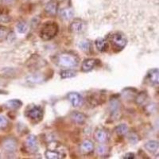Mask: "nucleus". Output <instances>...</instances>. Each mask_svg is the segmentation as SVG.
<instances>
[{"mask_svg": "<svg viewBox=\"0 0 159 159\" xmlns=\"http://www.w3.org/2000/svg\"><path fill=\"white\" fill-rule=\"evenodd\" d=\"M107 42L111 44L115 52L123 50L127 44V38L120 32L113 33L107 37Z\"/></svg>", "mask_w": 159, "mask_h": 159, "instance_id": "f257e3e1", "label": "nucleus"}, {"mask_svg": "<svg viewBox=\"0 0 159 159\" xmlns=\"http://www.w3.org/2000/svg\"><path fill=\"white\" fill-rule=\"evenodd\" d=\"M58 32V25L57 24L53 22H49L45 23L42 26V30L40 31V37L42 39L45 41L52 39L57 35Z\"/></svg>", "mask_w": 159, "mask_h": 159, "instance_id": "f03ea898", "label": "nucleus"}, {"mask_svg": "<svg viewBox=\"0 0 159 159\" xmlns=\"http://www.w3.org/2000/svg\"><path fill=\"white\" fill-rule=\"evenodd\" d=\"M79 62L78 58L70 53H61L57 57L58 65L64 68H73Z\"/></svg>", "mask_w": 159, "mask_h": 159, "instance_id": "7ed1b4c3", "label": "nucleus"}, {"mask_svg": "<svg viewBox=\"0 0 159 159\" xmlns=\"http://www.w3.org/2000/svg\"><path fill=\"white\" fill-rule=\"evenodd\" d=\"M25 116L34 122H39L43 117V110L42 107L37 105H33L26 110Z\"/></svg>", "mask_w": 159, "mask_h": 159, "instance_id": "20e7f679", "label": "nucleus"}, {"mask_svg": "<svg viewBox=\"0 0 159 159\" xmlns=\"http://www.w3.org/2000/svg\"><path fill=\"white\" fill-rule=\"evenodd\" d=\"M2 150L8 154L15 153L17 150V141L14 138H7L2 143Z\"/></svg>", "mask_w": 159, "mask_h": 159, "instance_id": "39448f33", "label": "nucleus"}, {"mask_svg": "<svg viewBox=\"0 0 159 159\" xmlns=\"http://www.w3.org/2000/svg\"><path fill=\"white\" fill-rule=\"evenodd\" d=\"M147 80L153 86H159V69H153L147 73Z\"/></svg>", "mask_w": 159, "mask_h": 159, "instance_id": "423d86ee", "label": "nucleus"}, {"mask_svg": "<svg viewBox=\"0 0 159 159\" xmlns=\"http://www.w3.org/2000/svg\"><path fill=\"white\" fill-rule=\"evenodd\" d=\"M68 99L71 102L73 107H80L82 104L83 98L77 92H70L68 94Z\"/></svg>", "mask_w": 159, "mask_h": 159, "instance_id": "0eeeda50", "label": "nucleus"}, {"mask_svg": "<svg viewBox=\"0 0 159 159\" xmlns=\"http://www.w3.org/2000/svg\"><path fill=\"white\" fill-rule=\"evenodd\" d=\"M98 60L96 59H88L85 60L82 65V71L84 72H90L94 69V67L97 65Z\"/></svg>", "mask_w": 159, "mask_h": 159, "instance_id": "6e6552de", "label": "nucleus"}, {"mask_svg": "<svg viewBox=\"0 0 159 159\" xmlns=\"http://www.w3.org/2000/svg\"><path fill=\"white\" fill-rule=\"evenodd\" d=\"M96 46L99 52H106L108 48V42L107 39L103 38H98L96 41Z\"/></svg>", "mask_w": 159, "mask_h": 159, "instance_id": "1a4fd4ad", "label": "nucleus"}, {"mask_svg": "<svg viewBox=\"0 0 159 159\" xmlns=\"http://www.w3.org/2000/svg\"><path fill=\"white\" fill-rule=\"evenodd\" d=\"M57 11V2L56 0H50L45 6V11L50 15H55Z\"/></svg>", "mask_w": 159, "mask_h": 159, "instance_id": "9d476101", "label": "nucleus"}, {"mask_svg": "<svg viewBox=\"0 0 159 159\" xmlns=\"http://www.w3.org/2000/svg\"><path fill=\"white\" fill-rule=\"evenodd\" d=\"M84 29V25L81 21H74L70 25V30L73 33H80Z\"/></svg>", "mask_w": 159, "mask_h": 159, "instance_id": "9b49d317", "label": "nucleus"}, {"mask_svg": "<svg viewBox=\"0 0 159 159\" xmlns=\"http://www.w3.org/2000/svg\"><path fill=\"white\" fill-rule=\"evenodd\" d=\"M26 145L28 148L33 151H36L38 150V141L34 135H30L26 139Z\"/></svg>", "mask_w": 159, "mask_h": 159, "instance_id": "f8f14e48", "label": "nucleus"}, {"mask_svg": "<svg viewBox=\"0 0 159 159\" xmlns=\"http://www.w3.org/2000/svg\"><path fill=\"white\" fill-rule=\"evenodd\" d=\"M145 148L147 149L149 152L150 153H154L157 151L159 148V142L154 141V140H151V141L147 142L145 144Z\"/></svg>", "mask_w": 159, "mask_h": 159, "instance_id": "ddd939ff", "label": "nucleus"}, {"mask_svg": "<svg viewBox=\"0 0 159 159\" xmlns=\"http://www.w3.org/2000/svg\"><path fill=\"white\" fill-rule=\"evenodd\" d=\"M95 138H96V141H98L99 143H103L107 140V134L104 130H96V132H95Z\"/></svg>", "mask_w": 159, "mask_h": 159, "instance_id": "4468645a", "label": "nucleus"}, {"mask_svg": "<svg viewBox=\"0 0 159 159\" xmlns=\"http://www.w3.org/2000/svg\"><path fill=\"white\" fill-rule=\"evenodd\" d=\"M74 15V12H73V10L70 7L65 8V9L61 10V16L62 18L65 20H69L70 18H72Z\"/></svg>", "mask_w": 159, "mask_h": 159, "instance_id": "2eb2a0df", "label": "nucleus"}, {"mask_svg": "<svg viewBox=\"0 0 159 159\" xmlns=\"http://www.w3.org/2000/svg\"><path fill=\"white\" fill-rule=\"evenodd\" d=\"M22 102L18 100V99H11V100H9V101L6 103L7 107L11 109H13V110L19 108L20 107H22Z\"/></svg>", "mask_w": 159, "mask_h": 159, "instance_id": "dca6fc26", "label": "nucleus"}, {"mask_svg": "<svg viewBox=\"0 0 159 159\" xmlns=\"http://www.w3.org/2000/svg\"><path fill=\"white\" fill-rule=\"evenodd\" d=\"M71 117L76 123H80V124L83 123L85 120V116L81 113H80V112H73Z\"/></svg>", "mask_w": 159, "mask_h": 159, "instance_id": "f3484780", "label": "nucleus"}, {"mask_svg": "<svg viewBox=\"0 0 159 159\" xmlns=\"http://www.w3.org/2000/svg\"><path fill=\"white\" fill-rule=\"evenodd\" d=\"M94 149V145L89 140H85L83 143H82L81 146V150H83L85 153H88V152H91Z\"/></svg>", "mask_w": 159, "mask_h": 159, "instance_id": "a211bd4d", "label": "nucleus"}, {"mask_svg": "<svg viewBox=\"0 0 159 159\" xmlns=\"http://www.w3.org/2000/svg\"><path fill=\"white\" fill-rule=\"evenodd\" d=\"M45 157H47L49 159H57L61 157V154L59 152L56 151V150H47L45 153Z\"/></svg>", "mask_w": 159, "mask_h": 159, "instance_id": "6ab92c4d", "label": "nucleus"}, {"mask_svg": "<svg viewBox=\"0 0 159 159\" xmlns=\"http://www.w3.org/2000/svg\"><path fill=\"white\" fill-rule=\"evenodd\" d=\"M16 29L19 34H25L28 30L27 24L25 22H18L16 25Z\"/></svg>", "mask_w": 159, "mask_h": 159, "instance_id": "aec40b11", "label": "nucleus"}, {"mask_svg": "<svg viewBox=\"0 0 159 159\" xmlns=\"http://www.w3.org/2000/svg\"><path fill=\"white\" fill-rule=\"evenodd\" d=\"M127 131H128V127L126 124H120L117 126L116 128V132L119 135H123L127 134Z\"/></svg>", "mask_w": 159, "mask_h": 159, "instance_id": "412c9836", "label": "nucleus"}, {"mask_svg": "<svg viewBox=\"0 0 159 159\" xmlns=\"http://www.w3.org/2000/svg\"><path fill=\"white\" fill-rule=\"evenodd\" d=\"M76 75L75 71L70 70V69H67V70H64L61 72V76L63 79H66V78H71L73 77Z\"/></svg>", "mask_w": 159, "mask_h": 159, "instance_id": "4be33fe9", "label": "nucleus"}, {"mask_svg": "<svg viewBox=\"0 0 159 159\" xmlns=\"http://www.w3.org/2000/svg\"><path fill=\"white\" fill-rule=\"evenodd\" d=\"M43 79V76H39V75H32L26 78L27 81L30 82V83H39V82H42Z\"/></svg>", "mask_w": 159, "mask_h": 159, "instance_id": "5701e85b", "label": "nucleus"}, {"mask_svg": "<svg viewBox=\"0 0 159 159\" xmlns=\"http://www.w3.org/2000/svg\"><path fill=\"white\" fill-rule=\"evenodd\" d=\"M79 47L84 52H88L90 49L91 43L89 41H81L79 43Z\"/></svg>", "mask_w": 159, "mask_h": 159, "instance_id": "b1692460", "label": "nucleus"}, {"mask_svg": "<svg viewBox=\"0 0 159 159\" xmlns=\"http://www.w3.org/2000/svg\"><path fill=\"white\" fill-rule=\"evenodd\" d=\"M8 126V120L5 116H0V129L4 130Z\"/></svg>", "mask_w": 159, "mask_h": 159, "instance_id": "393cba45", "label": "nucleus"}, {"mask_svg": "<svg viewBox=\"0 0 159 159\" xmlns=\"http://www.w3.org/2000/svg\"><path fill=\"white\" fill-rule=\"evenodd\" d=\"M11 21V18L7 15H5L3 13H0V22L2 23H9Z\"/></svg>", "mask_w": 159, "mask_h": 159, "instance_id": "a878e982", "label": "nucleus"}, {"mask_svg": "<svg viewBox=\"0 0 159 159\" xmlns=\"http://www.w3.org/2000/svg\"><path fill=\"white\" fill-rule=\"evenodd\" d=\"M7 30L4 29H0V40L3 39L5 37L7 36Z\"/></svg>", "mask_w": 159, "mask_h": 159, "instance_id": "bb28decb", "label": "nucleus"}, {"mask_svg": "<svg viewBox=\"0 0 159 159\" xmlns=\"http://www.w3.org/2000/svg\"><path fill=\"white\" fill-rule=\"evenodd\" d=\"M129 139H130V141L133 144H135V143L138 142V137L134 134H131V138L130 137L129 138Z\"/></svg>", "mask_w": 159, "mask_h": 159, "instance_id": "cd10ccee", "label": "nucleus"}, {"mask_svg": "<svg viewBox=\"0 0 159 159\" xmlns=\"http://www.w3.org/2000/svg\"><path fill=\"white\" fill-rule=\"evenodd\" d=\"M123 157L124 158H134V155L133 154H127Z\"/></svg>", "mask_w": 159, "mask_h": 159, "instance_id": "c85d7f7f", "label": "nucleus"}, {"mask_svg": "<svg viewBox=\"0 0 159 159\" xmlns=\"http://www.w3.org/2000/svg\"><path fill=\"white\" fill-rule=\"evenodd\" d=\"M98 152H99V153H100V154H103V152H104V147H99V149H98Z\"/></svg>", "mask_w": 159, "mask_h": 159, "instance_id": "c756f323", "label": "nucleus"}, {"mask_svg": "<svg viewBox=\"0 0 159 159\" xmlns=\"http://www.w3.org/2000/svg\"><path fill=\"white\" fill-rule=\"evenodd\" d=\"M4 2H14L15 0H2Z\"/></svg>", "mask_w": 159, "mask_h": 159, "instance_id": "7c9ffc66", "label": "nucleus"}, {"mask_svg": "<svg viewBox=\"0 0 159 159\" xmlns=\"http://www.w3.org/2000/svg\"><path fill=\"white\" fill-rule=\"evenodd\" d=\"M0 93H2V91H0Z\"/></svg>", "mask_w": 159, "mask_h": 159, "instance_id": "2f4dec72", "label": "nucleus"}]
</instances>
